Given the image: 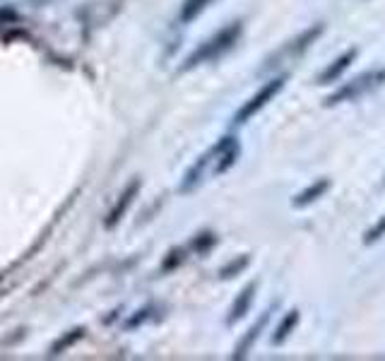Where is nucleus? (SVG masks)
I'll return each instance as SVG.
<instances>
[{
	"label": "nucleus",
	"instance_id": "f257e3e1",
	"mask_svg": "<svg viewBox=\"0 0 385 361\" xmlns=\"http://www.w3.org/2000/svg\"><path fill=\"white\" fill-rule=\"evenodd\" d=\"M241 29H243L241 27V22H231L229 27L219 29L214 36L207 39L205 43H200V46L188 56L186 65H183L181 70H192V67L202 65V63H210V61H214V58H219L221 53H226L236 41H239Z\"/></svg>",
	"mask_w": 385,
	"mask_h": 361
},
{
	"label": "nucleus",
	"instance_id": "f03ea898",
	"mask_svg": "<svg viewBox=\"0 0 385 361\" xmlns=\"http://www.w3.org/2000/svg\"><path fill=\"white\" fill-rule=\"evenodd\" d=\"M383 82H385V67L373 70V72H364V75L354 77L351 82L342 85L340 89L335 91V94L327 96L325 106H337V104H342V101H351V99H356V96H361V94H366V91L380 87Z\"/></svg>",
	"mask_w": 385,
	"mask_h": 361
},
{
	"label": "nucleus",
	"instance_id": "7ed1b4c3",
	"mask_svg": "<svg viewBox=\"0 0 385 361\" xmlns=\"http://www.w3.org/2000/svg\"><path fill=\"white\" fill-rule=\"evenodd\" d=\"M284 82H287V75H279V77H274V80L265 82V85L260 87V89L255 91V94L250 96V99L245 101V104L241 106L239 111H236L234 123H236V125H241V123H245V120L253 118V116L258 113V111L263 109V106L267 104V101H272L274 96L279 94V89H282V87H284Z\"/></svg>",
	"mask_w": 385,
	"mask_h": 361
},
{
	"label": "nucleus",
	"instance_id": "20e7f679",
	"mask_svg": "<svg viewBox=\"0 0 385 361\" xmlns=\"http://www.w3.org/2000/svg\"><path fill=\"white\" fill-rule=\"evenodd\" d=\"M320 34H322V24H313L311 29H306V32H301L296 39H292V41H289L287 46L279 48V51L274 53L272 58H270L267 65H265V70H267V67H274L279 61H287V58H289V61H292V58L301 56V53L306 51V48L311 46V43L316 41V39L320 36Z\"/></svg>",
	"mask_w": 385,
	"mask_h": 361
},
{
	"label": "nucleus",
	"instance_id": "39448f33",
	"mask_svg": "<svg viewBox=\"0 0 385 361\" xmlns=\"http://www.w3.org/2000/svg\"><path fill=\"white\" fill-rule=\"evenodd\" d=\"M138 193H140V178H133V181H130V186L125 188L123 193H120V197H118V202L113 205V210H111L109 217H106V226H116L120 219H123V215L128 212V207L133 205V200H135V195H138Z\"/></svg>",
	"mask_w": 385,
	"mask_h": 361
},
{
	"label": "nucleus",
	"instance_id": "423d86ee",
	"mask_svg": "<svg viewBox=\"0 0 385 361\" xmlns=\"http://www.w3.org/2000/svg\"><path fill=\"white\" fill-rule=\"evenodd\" d=\"M255 289H258V282H250V284H245V287L241 289V294L236 296L234 306H231V311H229V318H226V322H229V325L239 322L241 318L248 313L250 303H253V298H255Z\"/></svg>",
	"mask_w": 385,
	"mask_h": 361
},
{
	"label": "nucleus",
	"instance_id": "0eeeda50",
	"mask_svg": "<svg viewBox=\"0 0 385 361\" xmlns=\"http://www.w3.org/2000/svg\"><path fill=\"white\" fill-rule=\"evenodd\" d=\"M272 311H274V306L270 308V311H265L263 316H260L258 320H255V325L248 330V335H245L243 340H241L239 344H236L234 359H243V356L248 354V351H250V347H253V344H255V340H258V337H260V332L265 330V325H267V320H270V318H272Z\"/></svg>",
	"mask_w": 385,
	"mask_h": 361
},
{
	"label": "nucleus",
	"instance_id": "6e6552de",
	"mask_svg": "<svg viewBox=\"0 0 385 361\" xmlns=\"http://www.w3.org/2000/svg\"><path fill=\"white\" fill-rule=\"evenodd\" d=\"M354 58H356V48H349V51L346 53H342L340 58H335V61L330 63V65L325 67V70L320 72V75H318V85H327V82H335L337 77L342 75V72L346 70V67L351 65V63H354Z\"/></svg>",
	"mask_w": 385,
	"mask_h": 361
},
{
	"label": "nucleus",
	"instance_id": "1a4fd4ad",
	"mask_svg": "<svg viewBox=\"0 0 385 361\" xmlns=\"http://www.w3.org/2000/svg\"><path fill=\"white\" fill-rule=\"evenodd\" d=\"M330 186H332L330 178H320V181H316L313 186H308L306 190H301L296 197H294V207H306V205H311V202H316L322 193L330 190Z\"/></svg>",
	"mask_w": 385,
	"mask_h": 361
},
{
	"label": "nucleus",
	"instance_id": "9d476101",
	"mask_svg": "<svg viewBox=\"0 0 385 361\" xmlns=\"http://www.w3.org/2000/svg\"><path fill=\"white\" fill-rule=\"evenodd\" d=\"M296 322H298V311H296V308H292V311H289L287 316L282 318V322L277 325V330H274V337H272L274 344H282V342L294 332Z\"/></svg>",
	"mask_w": 385,
	"mask_h": 361
},
{
	"label": "nucleus",
	"instance_id": "9b49d317",
	"mask_svg": "<svg viewBox=\"0 0 385 361\" xmlns=\"http://www.w3.org/2000/svg\"><path fill=\"white\" fill-rule=\"evenodd\" d=\"M82 335H85V327H72V330H67L65 335H60L56 342H53V347H51V351H48V354H51V356L63 354L67 347H72L77 340H82Z\"/></svg>",
	"mask_w": 385,
	"mask_h": 361
},
{
	"label": "nucleus",
	"instance_id": "f8f14e48",
	"mask_svg": "<svg viewBox=\"0 0 385 361\" xmlns=\"http://www.w3.org/2000/svg\"><path fill=\"white\" fill-rule=\"evenodd\" d=\"M210 3L212 0H186L181 8V22H186V24L192 22V19H195Z\"/></svg>",
	"mask_w": 385,
	"mask_h": 361
},
{
	"label": "nucleus",
	"instance_id": "ddd939ff",
	"mask_svg": "<svg viewBox=\"0 0 385 361\" xmlns=\"http://www.w3.org/2000/svg\"><path fill=\"white\" fill-rule=\"evenodd\" d=\"M214 243H217V236L212 234V231H202V234H197L195 239H192L190 248L197 250V253H205V250H210Z\"/></svg>",
	"mask_w": 385,
	"mask_h": 361
},
{
	"label": "nucleus",
	"instance_id": "4468645a",
	"mask_svg": "<svg viewBox=\"0 0 385 361\" xmlns=\"http://www.w3.org/2000/svg\"><path fill=\"white\" fill-rule=\"evenodd\" d=\"M248 263H250L248 255H241V258H236L234 263L224 265V267L219 270V274H221V277H226V279H229V277H236V274H239L241 270H245V265H248Z\"/></svg>",
	"mask_w": 385,
	"mask_h": 361
},
{
	"label": "nucleus",
	"instance_id": "2eb2a0df",
	"mask_svg": "<svg viewBox=\"0 0 385 361\" xmlns=\"http://www.w3.org/2000/svg\"><path fill=\"white\" fill-rule=\"evenodd\" d=\"M186 260V250L183 248H173L171 250V255H168V260H164V265H162V270L164 272H171L173 267H178V265Z\"/></svg>",
	"mask_w": 385,
	"mask_h": 361
},
{
	"label": "nucleus",
	"instance_id": "dca6fc26",
	"mask_svg": "<svg viewBox=\"0 0 385 361\" xmlns=\"http://www.w3.org/2000/svg\"><path fill=\"white\" fill-rule=\"evenodd\" d=\"M383 236H385V217L373 226V229L368 231V234L364 236V243H375V241L383 239Z\"/></svg>",
	"mask_w": 385,
	"mask_h": 361
},
{
	"label": "nucleus",
	"instance_id": "f3484780",
	"mask_svg": "<svg viewBox=\"0 0 385 361\" xmlns=\"http://www.w3.org/2000/svg\"><path fill=\"white\" fill-rule=\"evenodd\" d=\"M149 313H152V306H147V308H140V311H138V316H135V318H130V320H128V325H130V327L140 325V322H142L144 318H149Z\"/></svg>",
	"mask_w": 385,
	"mask_h": 361
},
{
	"label": "nucleus",
	"instance_id": "a211bd4d",
	"mask_svg": "<svg viewBox=\"0 0 385 361\" xmlns=\"http://www.w3.org/2000/svg\"><path fill=\"white\" fill-rule=\"evenodd\" d=\"M0 17H5V19H17V14H14L12 10H0Z\"/></svg>",
	"mask_w": 385,
	"mask_h": 361
}]
</instances>
